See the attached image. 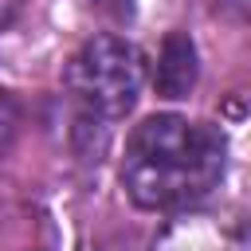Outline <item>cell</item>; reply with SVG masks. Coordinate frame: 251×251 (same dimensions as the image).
Returning <instances> with one entry per match:
<instances>
[{"label":"cell","instance_id":"1","mask_svg":"<svg viewBox=\"0 0 251 251\" xmlns=\"http://www.w3.org/2000/svg\"><path fill=\"white\" fill-rule=\"evenodd\" d=\"M224 137L208 122L180 114L145 118L122 157V184L137 208L173 212L204 200L224 176Z\"/></svg>","mask_w":251,"mask_h":251},{"label":"cell","instance_id":"2","mask_svg":"<svg viewBox=\"0 0 251 251\" xmlns=\"http://www.w3.org/2000/svg\"><path fill=\"white\" fill-rule=\"evenodd\" d=\"M145 82V63L133 43L118 35H94L67 67V90L94 118H122L133 110Z\"/></svg>","mask_w":251,"mask_h":251},{"label":"cell","instance_id":"3","mask_svg":"<svg viewBox=\"0 0 251 251\" xmlns=\"http://www.w3.org/2000/svg\"><path fill=\"white\" fill-rule=\"evenodd\" d=\"M153 86L161 98H188V90L196 86V47L184 31L165 35L153 67Z\"/></svg>","mask_w":251,"mask_h":251},{"label":"cell","instance_id":"4","mask_svg":"<svg viewBox=\"0 0 251 251\" xmlns=\"http://www.w3.org/2000/svg\"><path fill=\"white\" fill-rule=\"evenodd\" d=\"M153 251H235V247L212 216L180 212L161 227V235L153 239Z\"/></svg>","mask_w":251,"mask_h":251},{"label":"cell","instance_id":"5","mask_svg":"<svg viewBox=\"0 0 251 251\" xmlns=\"http://www.w3.org/2000/svg\"><path fill=\"white\" fill-rule=\"evenodd\" d=\"M16 133H20V106H16V98L0 86V157L12 149Z\"/></svg>","mask_w":251,"mask_h":251},{"label":"cell","instance_id":"6","mask_svg":"<svg viewBox=\"0 0 251 251\" xmlns=\"http://www.w3.org/2000/svg\"><path fill=\"white\" fill-rule=\"evenodd\" d=\"M16 8H20V0H0V27H8V24H12Z\"/></svg>","mask_w":251,"mask_h":251}]
</instances>
